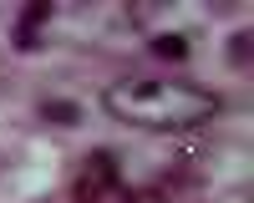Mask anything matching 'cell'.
<instances>
[{
    "label": "cell",
    "mask_w": 254,
    "mask_h": 203,
    "mask_svg": "<svg viewBox=\"0 0 254 203\" xmlns=\"http://www.w3.org/2000/svg\"><path fill=\"white\" fill-rule=\"evenodd\" d=\"M102 112L142 132H193L219 117V97L183 76H117L102 92Z\"/></svg>",
    "instance_id": "obj_1"
},
{
    "label": "cell",
    "mask_w": 254,
    "mask_h": 203,
    "mask_svg": "<svg viewBox=\"0 0 254 203\" xmlns=\"http://www.w3.org/2000/svg\"><path fill=\"white\" fill-rule=\"evenodd\" d=\"M122 188V173H117V162H112V152H87V162L76 168V178H71V203H102L107 193H117Z\"/></svg>",
    "instance_id": "obj_2"
},
{
    "label": "cell",
    "mask_w": 254,
    "mask_h": 203,
    "mask_svg": "<svg viewBox=\"0 0 254 203\" xmlns=\"http://www.w3.org/2000/svg\"><path fill=\"white\" fill-rule=\"evenodd\" d=\"M56 15V5H46V0H36V5H20V20H15V51H31L41 26Z\"/></svg>",
    "instance_id": "obj_3"
},
{
    "label": "cell",
    "mask_w": 254,
    "mask_h": 203,
    "mask_svg": "<svg viewBox=\"0 0 254 203\" xmlns=\"http://www.w3.org/2000/svg\"><path fill=\"white\" fill-rule=\"evenodd\" d=\"M147 51H153L158 61H188V51H193V46H188V36L163 31V36H153V41H147Z\"/></svg>",
    "instance_id": "obj_4"
},
{
    "label": "cell",
    "mask_w": 254,
    "mask_h": 203,
    "mask_svg": "<svg viewBox=\"0 0 254 203\" xmlns=\"http://www.w3.org/2000/svg\"><path fill=\"white\" fill-rule=\"evenodd\" d=\"M41 117H46V122H61V127H76V122H81V107H71V102H56V97H46V102H41Z\"/></svg>",
    "instance_id": "obj_5"
},
{
    "label": "cell",
    "mask_w": 254,
    "mask_h": 203,
    "mask_svg": "<svg viewBox=\"0 0 254 203\" xmlns=\"http://www.w3.org/2000/svg\"><path fill=\"white\" fill-rule=\"evenodd\" d=\"M249 46H254V36L249 31H234V36H229V66H249Z\"/></svg>",
    "instance_id": "obj_6"
}]
</instances>
